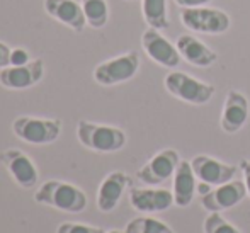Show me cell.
<instances>
[{
    "label": "cell",
    "mask_w": 250,
    "mask_h": 233,
    "mask_svg": "<svg viewBox=\"0 0 250 233\" xmlns=\"http://www.w3.org/2000/svg\"><path fill=\"white\" fill-rule=\"evenodd\" d=\"M34 201L65 213H82L87 208V194L80 187L56 179L43 182L38 187Z\"/></svg>",
    "instance_id": "obj_1"
},
{
    "label": "cell",
    "mask_w": 250,
    "mask_h": 233,
    "mask_svg": "<svg viewBox=\"0 0 250 233\" xmlns=\"http://www.w3.org/2000/svg\"><path fill=\"white\" fill-rule=\"evenodd\" d=\"M77 138L85 148L99 153H114L125 148L126 133L121 128L80 119L77 125Z\"/></svg>",
    "instance_id": "obj_2"
},
{
    "label": "cell",
    "mask_w": 250,
    "mask_h": 233,
    "mask_svg": "<svg viewBox=\"0 0 250 233\" xmlns=\"http://www.w3.org/2000/svg\"><path fill=\"white\" fill-rule=\"evenodd\" d=\"M12 133L29 145H51L62 135V121L58 118L17 116L12 121Z\"/></svg>",
    "instance_id": "obj_3"
},
{
    "label": "cell",
    "mask_w": 250,
    "mask_h": 233,
    "mask_svg": "<svg viewBox=\"0 0 250 233\" xmlns=\"http://www.w3.org/2000/svg\"><path fill=\"white\" fill-rule=\"evenodd\" d=\"M140 65H142V62H140L138 53L128 51L125 55L114 56V58H109L99 63L94 68L92 77L99 85L112 87L131 80L138 73Z\"/></svg>",
    "instance_id": "obj_4"
},
{
    "label": "cell",
    "mask_w": 250,
    "mask_h": 233,
    "mask_svg": "<svg viewBox=\"0 0 250 233\" xmlns=\"http://www.w3.org/2000/svg\"><path fill=\"white\" fill-rule=\"evenodd\" d=\"M164 85L167 92L188 104L203 106L214 95V87L204 84L184 72H170L165 75Z\"/></svg>",
    "instance_id": "obj_5"
},
{
    "label": "cell",
    "mask_w": 250,
    "mask_h": 233,
    "mask_svg": "<svg viewBox=\"0 0 250 233\" xmlns=\"http://www.w3.org/2000/svg\"><path fill=\"white\" fill-rule=\"evenodd\" d=\"M181 21L189 31L201 34H221L230 27V17L227 12L211 7L182 9Z\"/></svg>",
    "instance_id": "obj_6"
},
{
    "label": "cell",
    "mask_w": 250,
    "mask_h": 233,
    "mask_svg": "<svg viewBox=\"0 0 250 233\" xmlns=\"http://www.w3.org/2000/svg\"><path fill=\"white\" fill-rule=\"evenodd\" d=\"M0 164L5 167L14 182L22 189H33L38 184L40 172H38L33 158L26 151L19 150V148H7V150L0 151Z\"/></svg>",
    "instance_id": "obj_7"
},
{
    "label": "cell",
    "mask_w": 250,
    "mask_h": 233,
    "mask_svg": "<svg viewBox=\"0 0 250 233\" xmlns=\"http://www.w3.org/2000/svg\"><path fill=\"white\" fill-rule=\"evenodd\" d=\"M44 77V62L31 60L26 65H9L0 68V85L9 90H26L40 84Z\"/></svg>",
    "instance_id": "obj_8"
},
{
    "label": "cell",
    "mask_w": 250,
    "mask_h": 233,
    "mask_svg": "<svg viewBox=\"0 0 250 233\" xmlns=\"http://www.w3.org/2000/svg\"><path fill=\"white\" fill-rule=\"evenodd\" d=\"M179 164H181V157L175 150L167 148V150L158 151L155 157H151L138 172L136 177L140 182L148 186H160L167 182L172 175L175 174Z\"/></svg>",
    "instance_id": "obj_9"
},
{
    "label": "cell",
    "mask_w": 250,
    "mask_h": 233,
    "mask_svg": "<svg viewBox=\"0 0 250 233\" xmlns=\"http://www.w3.org/2000/svg\"><path fill=\"white\" fill-rule=\"evenodd\" d=\"M142 46L150 60H153L157 65L165 66V68H175L182 60L177 46L172 44L167 38L162 36L160 31L153 29V27L143 31Z\"/></svg>",
    "instance_id": "obj_10"
},
{
    "label": "cell",
    "mask_w": 250,
    "mask_h": 233,
    "mask_svg": "<svg viewBox=\"0 0 250 233\" xmlns=\"http://www.w3.org/2000/svg\"><path fill=\"white\" fill-rule=\"evenodd\" d=\"M247 196V187L242 181H230L223 186H218L216 189L208 191L201 196V206L208 211H225L237 206L238 203Z\"/></svg>",
    "instance_id": "obj_11"
},
{
    "label": "cell",
    "mask_w": 250,
    "mask_h": 233,
    "mask_svg": "<svg viewBox=\"0 0 250 233\" xmlns=\"http://www.w3.org/2000/svg\"><path fill=\"white\" fill-rule=\"evenodd\" d=\"M192 170H194L196 177L199 179L203 184L208 186H223L227 182L233 181L235 174H237V169L233 165H228L225 162H220L213 157H208V155H198V157L192 158L191 162Z\"/></svg>",
    "instance_id": "obj_12"
},
{
    "label": "cell",
    "mask_w": 250,
    "mask_h": 233,
    "mask_svg": "<svg viewBox=\"0 0 250 233\" xmlns=\"http://www.w3.org/2000/svg\"><path fill=\"white\" fill-rule=\"evenodd\" d=\"M250 114L249 99L238 90H230L225 97L223 111H221L220 125L221 129L228 135L238 133L245 126Z\"/></svg>",
    "instance_id": "obj_13"
},
{
    "label": "cell",
    "mask_w": 250,
    "mask_h": 233,
    "mask_svg": "<svg viewBox=\"0 0 250 233\" xmlns=\"http://www.w3.org/2000/svg\"><path fill=\"white\" fill-rule=\"evenodd\" d=\"M43 7L51 19L58 21L75 33H82L85 29L87 19L79 0H44Z\"/></svg>",
    "instance_id": "obj_14"
},
{
    "label": "cell",
    "mask_w": 250,
    "mask_h": 233,
    "mask_svg": "<svg viewBox=\"0 0 250 233\" xmlns=\"http://www.w3.org/2000/svg\"><path fill=\"white\" fill-rule=\"evenodd\" d=\"M131 184V179L128 174L121 170L111 172L104 177L97 189V208L102 213H111L121 201L125 191Z\"/></svg>",
    "instance_id": "obj_15"
},
{
    "label": "cell",
    "mask_w": 250,
    "mask_h": 233,
    "mask_svg": "<svg viewBox=\"0 0 250 233\" xmlns=\"http://www.w3.org/2000/svg\"><path fill=\"white\" fill-rule=\"evenodd\" d=\"M129 204L142 213H160L174 204V194L167 189H129Z\"/></svg>",
    "instance_id": "obj_16"
},
{
    "label": "cell",
    "mask_w": 250,
    "mask_h": 233,
    "mask_svg": "<svg viewBox=\"0 0 250 233\" xmlns=\"http://www.w3.org/2000/svg\"><path fill=\"white\" fill-rule=\"evenodd\" d=\"M175 46H177L179 53H181L182 60L199 68H206V66L214 65L218 60L216 53L209 46L199 41L198 38L191 36V34H182L175 40Z\"/></svg>",
    "instance_id": "obj_17"
},
{
    "label": "cell",
    "mask_w": 250,
    "mask_h": 233,
    "mask_svg": "<svg viewBox=\"0 0 250 233\" xmlns=\"http://www.w3.org/2000/svg\"><path fill=\"white\" fill-rule=\"evenodd\" d=\"M196 174L192 170L191 162L181 160L174 174V204L179 208H188L192 203L196 194Z\"/></svg>",
    "instance_id": "obj_18"
},
{
    "label": "cell",
    "mask_w": 250,
    "mask_h": 233,
    "mask_svg": "<svg viewBox=\"0 0 250 233\" xmlns=\"http://www.w3.org/2000/svg\"><path fill=\"white\" fill-rule=\"evenodd\" d=\"M167 10V0H142V14L148 27L158 31L167 29L170 24Z\"/></svg>",
    "instance_id": "obj_19"
},
{
    "label": "cell",
    "mask_w": 250,
    "mask_h": 233,
    "mask_svg": "<svg viewBox=\"0 0 250 233\" xmlns=\"http://www.w3.org/2000/svg\"><path fill=\"white\" fill-rule=\"evenodd\" d=\"M83 14H85L87 26L92 29H102L109 21L107 0H80Z\"/></svg>",
    "instance_id": "obj_20"
},
{
    "label": "cell",
    "mask_w": 250,
    "mask_h": 233,
    "mask_svg": "<svg viewBox=\"0 0 250 233\" xmlns=\"http://www.w3.org/2000/svg\"><path fill=\"white\" fill-rule=\"evenodd\" d=\"M126 233H174L167 223L160 220H155L150 216H138L133 218L125 228Z\"/></svg>",
    "instance_id": "obj_21"
},
{
    "label": "cell",
    "mask_w": 250,
    "mask_h": 233,
    "mask_svg": "<svg viewBox=\"0 0 250 233\" xmlns=\"http://www.w3.org/2000/svg\"><path fill=\"white\" fill-rule=\"evenodd\" d=\"M203 230L204 233H240L237 227H233L230 221L225 220L218 211L208 214L203 223Z\"/></svg>",
    "instance_id": "obj_22"
},
{
    "label": "cell",
    "mask_w": 250,
    "mask_h": 233,
    "mask_svg": "<svg viewBox=\"0 0 250 233\" xmlns=\"http://www.w3.org/2000/svg\"><path fill=\"white\" fill-rule=\"evenodd\" d=\"M56 233H105V232H104V228L94 227V225L72 223V221H66V223H60L58 225Z\"/></svg>",
    "instance_id": "obj_23"
},
{
    "label": "cell",
    "mask_w": 250,
    "mask_h": 233,
    "mask_svg": "<svg viewBox=\"0 0 250 233\" xmlns=\"http://www.w3.org/2000/svg\"><path fill=\"white\" fill-rule=\"evenodd\" d=\"M31 62L29 51L26 48H12L10 53V65H26Z\"/></svg>",
    "instance_id": "obj_24"
},
{
    "label": "cell",
    "mask_w": 250,
    "mask_h": 233,
    "mask_svg": "<svg viewBox=\"0 0 250 233\" xmlns=\"http://www.w3.org/2000/svg\"><path fill=\"white\" fill-rule=\"evenodd\" d=\"M174 2L182 9H196V7H206L213 0H174Z\"/></svg>",
    "instance_id": "obj_25"
},
{
    "label": "cell",
    "mask_w": 250,
    "mask_h": 233,
    "mask_svg": "<svg viewBox=\"0 0 250 233\" xmlns=\"http://www.w3.org/2000/svg\"><path fill=\"white\" fill-rule=\"evenodd\" d=\"M10 53H12V49L3 41H0V68H5L10 65Z\"/></svg>",
    "instance_id": "obj_26"
},
{
    "label": "cell",
    "mask_w": 250,
    "mask_h": 233,
    "mask_svg": "<svg viewBox=\"0 0 250 233\" xmlns=\"http://www.w3.org/2000/svg\"><path fill=\"white\" fill-rule=\"evenodd\" d=\"M240 169H242V172H244V182H245V187H247V194L250 196V160H242Z\"/></svg>",
    "instance_id": "obj_27"
},
{
    "label": "cell",
    "mask_w": 250,
    "mask_h": 233,
    "mask_svg": "<svg viewBox=\"0 0 250 233\" xmlns=\"http://www.w3.org/2000/svg\"><path fill=\"white\" fill-rule=\"evenodd\" d=\"M105 233H126V232H121V230H111V232H105Z\"/></svg>",
    "instance_id": "obj_28"
},
{
    "label": "cell",
    "mask_w": 250,
    "mask_h": 233,
    "mask_svg": "<svg viewBox=\"0 0 250 233\" xmlns=\"http://www.w3.org/2000/svg\"><path fill=\"white\" fill-rule=\"evenodd\" d=\"M126 2H135V0H126Z\"/></svg>",
    "instance_id": "obj_29"
}]
</instances>
